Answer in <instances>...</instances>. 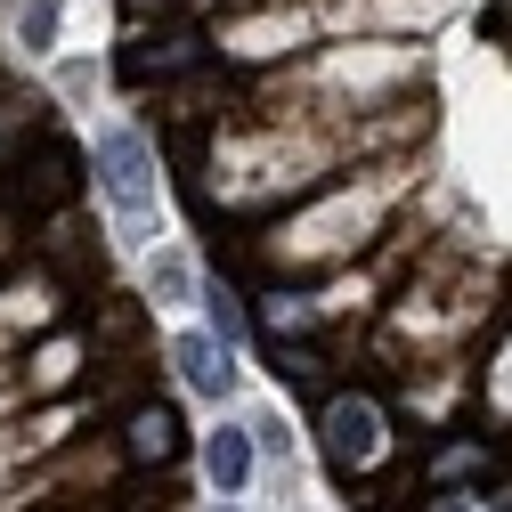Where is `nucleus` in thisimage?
I'll list each match as a JSON object with an SVG mask.
<instances>
[{
  "mask_svg": "<svg viewBox=\"0 0 512 512\" xmlns=\"http://www.w3.org/2000/svg\"><path fill=\"white\" fill-rule=\"evenodd\" d=\"M196 33H163V41H147V49H131V57H122V66H131V74H171V66H196Z\"/></svg>",
  "mask_w": 512,
  "mask_h": 512,
  "instance_id": "nucleus-6",
  "label": "nucleus"
},
{
  "mask_svg": "<svg viewBox=\"0 0 512 512\" xmlns=\"http://www.w3.org/2000/svg\"><path fill=\"white\" fill-rule=\"evenodd\" d=\"M431 512H512V496H488V504L480 496H439Z\"/></svg>",
  "mask_w": 512,
  "mask_h": 512,
  "instance_id": "nucleus-11",
  "label": "nucleus"
},
{
  "mask_svg": "<svg viewBox=\"0 0 512 512\" xmlns=\"http://www.w3.org/2000/svg\"><path fill=\"white\" fill-rule=\"evenodd\" d=\"M285 382H293V391H317V358L309 350H285V366H277Z\"/></svg>",
  "mask_w": 512,
  "mask_h": 512,
  "instance_id": "nucleus-9",
  "label": "nucleus"
},
{
  "mask_svg": "<svg viewBox=\"0 0 512 512\" xmlns=\"http://www.w3.org/2000/svg\"><path fill=\"white\" fill-rule=\"evenodd\" d=\"M131 456H139V464H171V456H179L171 407H139V415H131Z\"/></svg>",
  "mask_w": 512,
  "mask_h": 512,
  "instance_id": "nucleus-5",
  "label": "nucleus"
},
{
  "mask_svg": "<svg viewBox=\"0 0 512 512\" xmlns=\"http://www.w3.org/2000/svg\"><path fill=\"white\" fill-rule=\"evenodd\" d=\"M66 374H74V350H66V342H57V350H41V366H33V382H41V391H57Z\"/></svg>",
  "mask_w": 512,
  "mask_h": 512,
  "instance_id": "nucleus-8",
  "label": "nucleus"
},
{
  "mask_svg": "<svg viewBox=\"0 0 512 512\" xmlns=\"http://www.w3.org/2000/svg\"><path fill=\"white\" fill-rule=\"evenodd\" d=\"M261 317H269V334H301V326H309V301H285V293H277Z\"/></svg>",
  "mask_w": 512,
  "mask_h": 512,
  "instance_id": "nucleus-7",
  "label": "nucleus"
},
{
  "mask_svg": "<svg viewBox=\"0 0 512 512\" xmlns=\"http://www.w3.org/2000/svg\"><path fill=\"white\" fill-rule=\"evenodd\" d=\"M49 25H57V0H33V9H25V33L49 41Z\"/></svg>",
  "mask_w": 512,
  "mask_h": 512,
  "instance_id": "nucleus-12",
  "label": "nucleus"
},
{
  "mask_svg": "<svg viewBox=\"0 0 512 512\" xmlns=\"http://www.w3.org/2000/svg\"><path fill=\"white\" fill-rule=\"evenodd\" d=\"M317 431H326L334 472H366L382 456V407L358 399V391H326V399H317Z\"/></svg>",
  "mask_w": 512,
  "mask_h": 512,
  "instance_id": "nucleus-1",
  "label": "nucleus"
},
{
  "mask_svg": "<svg viewBox=\"0 0 512 512\" xmlns=\"http://www.w3.org/2000/svg\"><path fill=\"white\" fill-rule=\"evenodd\" d=\"M171 358H179V374L196 382L204 399H228V382H236V358H228V342H212V334H179V342H171Z\"/></svg>",
  "mask_w": 512,
  "mask_h": 512,
  "instance_id": "nucleus-3",
  "label": "nucleus"
},
{
  "mask_svg": "<svg viewBox=\"0 0 512 512\" xmlns=\"http://www.w3.org/2000/svg\"><path fill=\"white\" fill-rule=\"evenodd\" d=\"M488 464V447H447L439 456V480H456V472H480Z\"/></svg>",
  "mask_w": 512,
  "mask_h": 512,
  "instance_id": "nucleus-10",
  "label": "nucleus"
},
{
  "mask_svg": "<svg viewBox=\"0 0 512 512\" xmlns=\"http://www.w3.org/2000/svg\"><path fill=\"white\" fill-rule=\"evenodd\" d=\"M212 326H220V342H228V334L244 326V317H236V301H228V293H212Z\"/></svg>",
  "mask_w": 512,
  "mask_h": 512,
  "instance_id": "nucleus-13",
  "label": "nucleus"
},
{
  "mask_svg": "<svg viewBox=\"0 0 512 512\" xmlns=\"http://www.w3.org/2000/svg\"><path fill=\"white\" fill-rule=\"evenodd\" d=\"M98 163H106V196L122 204V220H147V204H155V179H147V139H139V131H114V139L98 147Z\"/></svg>",
  "mask_w": 512,
  "mask_h": 512,
  "instance_id": "nucleus-2",
  "label": "nucleus"
},
{
  "mask_svg": "<svg viewBox=\"0 0 512 512\" xmlns=\"http://www.w3.org/2000/svg\"><path fill=\"white\" fill-rule=\"evenodd\" d=\"M204 472H212V488H220V496H236V488L252 480V439H244V431H212Z\"/></svg>",
  "mask_w": 512,
  "mask_h": 512,
  "instance_id": "nucleus-4",
  "label": "nucleus"
}]
</instances>
